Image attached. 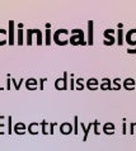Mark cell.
I'll use <instances>...</instances> for the list:
<instances>
[{
    "instance_id": "obj_1",
    "label": "cell",
    "mask_w": 136,
    "mask_h": 151,
    "mask_svg": "<svg viewBox=\"0 0 136 151\" xmlns=\"http://www.w3.org/2000/svg\"><path fill=\"white\" fill-rule=\"evenodd\" d=\"M15 132L19 133V135H22V133H24V124L23 123H18L15 126Z\"/></svg>"
},
{
    "instance_id": "obj_3",
    "label": "cell",
    "mask_w": 136,
    "mask_h": 151,
    "mask_svg": "<svg viewBox=\"0 0 136 151\" xmlns=\"http://www.w3.org/2000/svg\"><path fill=\"white\" fill-rule=\"evenodd\" d=\"M22 35H23L22 29H19V31H18V45H22V43H23V38H22Z\"/></svg>"
},
{
    "instance_id": "obj_2",
    "label": "cell",
    "mask_w": 136,
    "mask_h": 151,
    "mask_svg": "<svg viewBox=\"0 0 136 151\" xmlns=\"http://www.w3.org/2000/svg\"><path fill=\"white\" fill-rule=\"evenodd\" d=\"M13 26H14V23L10 22V36H9V45H14V37H13Z\"/></svg>"
}]
</instances>
